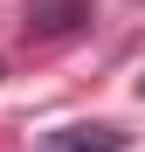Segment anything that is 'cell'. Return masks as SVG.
I'll list each match as a JSON object with an SVG mask.
<instances>
[{
	"label": "cell",
	"instance_id": "6da1fadb",
	"mask_svg": "<svg viewBox=\"0 0 145 152\" xmlns=\"http://www.w3.org/2000/svg\"><path fill=\"white\" fill-rule=\"evenodd\" d=\"M90 21V0H28V35H69Z\"/></svg>",
	"mask_w": 145,
	"mask_h": 152
},
{
	"label": "cell",
	"instance_id": "7a4b0ae2",
	"mask_svg": "<svg viewBox=\"0 0 145 152\" xmlns=\"http://www.w3.org/2000/svg\"><path fill=\"white\" fill-rule=\"evenodd\" d=\"M125 138L111 132V124H69V132L55 138V152H117Z\"/></svg>",
	"mask_w": 145,
	"mask_h": 152
},
{
	"label": "cell",
	"instance_id": "3957f363",
	"mask_svg": "<svg viewBox=\"0 0 145 152\" xmlns=\"http://www.w3.org/2000/svg\"><path fill=\"white\" fill-rule=\"evenodd\" d=\"M138 97H145V76H138Z\"/></svg>",
	"mask_w": 145,
	"mask_h": 152
}]
</instances>
